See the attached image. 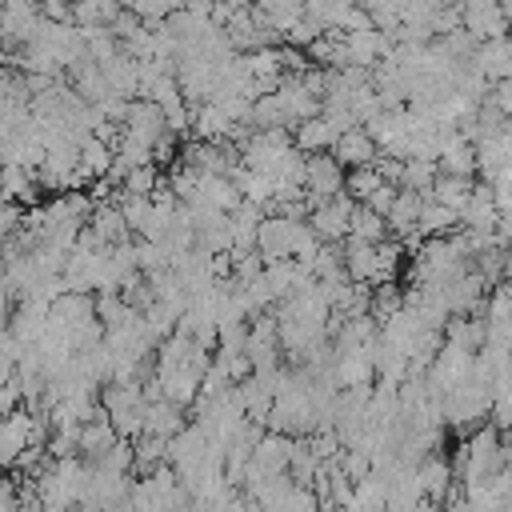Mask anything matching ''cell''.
Returning <instances> with one entry per match:
<instances>
[{
	"label": "cell",
	"mask_w": 512,
	"mask_h": 512,
	"mask_svg": "<svg viewBox=\"0 0 512 512\" xmlns=\"http://www.w3.org/2000/svg\"><path fill=\"white\" fill-rule=\"evenodd\" d=\"M344 172H348V168H344L332 152H312V156H304V200H308V208H316V204L340 196V192H344Z\"/></svg>",
	"instance_id": "obj_1"
},
{
	"label": "cell",
	"mask_w": 512,
	"mask_h": 512,
	"mask_svg": "<svg viewBox=\"0 0 512 512\" xmlns=\"http://www.w3.org/2000/svg\"><path fill=\"white\" fill-rule=\"evenodd\" d=\"M352 208H356V200H352L348 192H340V196H332V200H324V204H316V208L308 212V224H312V232L320 236V244H340V240L348 236Z\"/></svg>",
	"instance_id": "obj_2"
},
{
	"label": "cell",
	"mask_w": 512,
	"mask_h": 512,
	"mask_svg": "<svg viewBox=\"0 0 512 512\" xmlns=\"http://www.w3.org/2000/svg\"><path fill=\"white\" fill-rule=\"evenodd\" d=\"M460 28H468L476 40H500L512 24L504 20L500 0H460Z\"/></svg>",
	"instance_id": "obj_3"
},
{
	"label": "cell",
	"mask_w": 512,
	"mask_h": 512,
	"mask_svg": "<svg viewBox=\"0 0 512 512\" xmlns=\"http://www.w3.org/2000/svg\"><path fill=\"white\" fill-rule=\"evenodd\" d=\"M344 168H360V164H376V156H380V148H376V140L364 132V124H356V128H344L336 140H332V148H328Z\"/></svg>",
	"instance_id": "obj_4"
},
{
	"label": "cell",
	"mask_w": 512,
	"mask_h": 512,
	"mask_svg": "<svg viewBox=\"0 0 512 512\" xmlns=\"http://www.w3.org/2000/svg\"><path fill=\"white\" fill-rule=\"evenodd\" d=\"M496 220H500V208L492 200V184L488 180H476L468 204L460 208V228H468V232H492Z\"/></svg>",
	"instance_id": "obj_5"
},
{
	"label": "cell",
	"mask_w": 512,
	"mask_h": 512,
	"mask_svg": "<svg viewBox=\"0 0 512 512\" xmlns=\"http://www.w3.org/2000/svg\"><path fill=\"white\" fill-rule=\"evenodd\" d=\"M252 12L260 24H268L284 40V32L304 16V0H252Z\"/></svg>",
	"instance_id": "obj_6"
},
{
	"label": "cell",
	"mask_w": 512,
	"mask_h": 512,
	"mask_svg": "<svg viewBox=\"0 0 512 512\" xmlns=\"http://www.w3.org/2000/svg\"><path fill=\"white\" fill-rule=\"evenodd\" d=\"M472 188H476V176H448V172H436V180H432V188H428V200H436V204H444V208H452V212L460 216V208L468 204Z\"/></svg>",
	"instance_id": "obj_7"
},
{
	"label": "cell",
	"mask_w": 512,
	"mask_h": 512,
	"mask_svg": "<svg viewBox=\"0 0 512 512\" xmlns=\"http://www.w3.org/2000/svg\"><path fill=\"white\" fill-rule=\"evenodd\" d=\"M420 204H424V196H420V192L400 188V192H396V200H392V208H388V216H384V220H388V236H396V240L412 236V232H416Z\"/></svg>",
	"instance_id": "obj_8"
},
{
	"label": "cell",
	"mask_w": 512,
	"mask_h": 512,
	"mask_svg": "<svg viewBox=\"0 0 512 512\" xmlns=\"http://www.w3.org/2000/svg\"><path fill=\"white\" fill-rule=\"evenodd\" d=\"M336 136H340V132H336L324 116H308V120H300V124L292 128V144H296L304 156H312V152H328Z\"/></svg>",
	"instance_id": "obj_9"
},
{
	"label": "cell",
	"mask_w": 512,
	"mask_h": 512,
	"mask_svg": "<svg viewBox=\"0 0 512 512\" xmlns=\"http://www.w3.org/2000/svg\"><path fill=\"white\" fill-rule=\"evenodd\" d=\"M456 228H460V216L452 208H444V204H436V200L424 196L420 216H416V232L428 240V236H452Z\"/></svg>",
	"instance_id": "obj_10"
},
{
	"label": "cell",
	"mask_w": 512,
	"mask_h": 512,
	"mask_svg": "<svg viewBox=\"0 0 512 512\" xmlns=\"http://www.w3.org/2000/svg\"><path fill=\"white\" fill-rule=\"evenodd\" d=\"M348 236H352V240H364V244H380V240L388 236V220H384L380 212H372L368 204H356V208H352Z\"/></svg>",
	"instance_id": "obj_11"
},
{
	"label": "cell",
	"mask_w": 512,
	"mask_h": 512,
	"mask_svg": "<svg viewBox=\"0 0 512 512\" xmlns=\"http://www.w3.org/2000/svg\"><path fill=\"white\" fill-rule=\"evenodd\" d=\"M436 172H440V168H436V160H420V156H412V160H404V168H400V188L428 196V188H432Z\"/></svg>",
	"instance_id": "obj_12"
},
{
	"label": "cell",
	"mask_w": 512,
	"mask_h": 512,
	"mask_svg": "<svg viewBox=\"0 0 512 512\" xmlns=\"http://www.w3.org/2000/svg\"><path fill=\"white\" fill-rule=\"evenodd\" d=\"M380 184H384V176H380L376 164H360V168H348V172H344V192H348L356 204H364L368 192H376Z\"/></svg>",
	"instance_id": "obj_13"
},
{
	"label": "cell",
	"mask_w": 512,
	"mask_h": 512,
	"mask_svg": "<svg viewBox=\"0 0 512 512\" xmlns=\"http://www.w3.org/2000/svg\"><path fill=\"white\" fill-rule=\"evenodd\" d=\"M396 192H400V188L384 180V184H380L376 192H368V200H364V204H368L372 212H380V216H388V208H392V200H396Z\"/></svg>",
	"instance_id": "obj_14"
},
{
	"label": "cell",
	"mask_w": 512,
	"mask_h": 512,
	"mask_svg": "<svg viewBox=\"0 0 512 512\" xmlns=\"http://www.w3.org/2000/svg\"><path fill=\"white\" fill-rule=\"evenodd\" d=\"M212 4H216V0H184V8H188V12H204V16L212 12Z\"/></svg>",
	"instance_id": "obj_15"
},
{
	"label": "cell",
	"mask_w": 512,
	"mask_h": 512,
	"mask_svg": "<svg viewBox=\"0 0 512 512\" xmlns=\"http://www.w3.org/2000/svg\"><path fill=\"white\" fill-rule=\"evenodd\" d=\"M504 276L512 280V244H508V252H504Z\"/></svg>",
	"instance_id": "obj_16"
},
{
	"label": "cell",
	"mask_w": 512,
	"mask_h": 512,
	"mask_svg": "<svg viewBox=\"0 0 512 512\" xmlns=\"http://www.w3.org/2000/svg\"><path fill=\"white\" fill-rule=\"evenodd\" d=\"M4 84H8V80H4V72H0V92H4Z\"/></svg>",
	"instance_id": "obj_17"
}]
</instances>
